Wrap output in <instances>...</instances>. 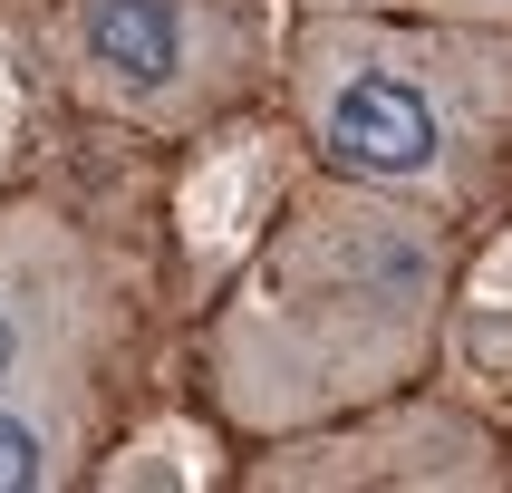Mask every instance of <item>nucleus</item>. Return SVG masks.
<instances>
[{
	"instance_id": "obj_5",
	"label": "nucleus",
	"mask_w": 512,
	"mask_h": 493,
	"mask_svg": "<svg viewBox=\"0 0 512 493\" xmlns=\"http://www.w3.org/2000/svg\"><path fill=\"white\" fill-rule=\"evenodd\" d=\"M242 484L252 493H512V445L493 416L416 377V387L348 406L329 426L242 445Z\"/></svg>"
},
{
	"instance_id": "obj_1",
	"label": "nucleus",
	"mask_w": 512,
	"mask_h": 493,
	"mask_svg": "<svg viewBox=\"0 0 512 493\" xmlns=\"http://www.w3.org/2000/svg\"><path fill=\"white\" fill-rule=\"evenodd\" d=\"M455 281L464 232L445 213L310 165V184L261 223L242 271L184 329L194 406L232 445H271L397 397L445 358Z\"/></svg>"
},
{
	"instance_id": "obj_4",
	"label": "nucleus",
	"mask_w": 512,
	"mask_h": 493,
	"mask_svg": "<svg viewBox=\"0 0 512 493\" xmlns=\"http://www.w3.org/2000/svg\"><path fill=\"white\" fill-rule=\"evenodd\" d=\"M155 339V252L68 184L0 194V397H136Z\"/></svg>"
},
{
	"instance_id": "obj_2",
	"label": "nucleus",
	"mask_w": 512,
	"mask_h": 493,
	"mask_svg": "<svg viewBox=\"0 0 512 493\" xmlns=\"http://www.w3.org/2000/svg\"><path fill=\"white\" fill-rule=\"evenodd\" d=\"M271 97L319 174L426 203L464 242L512 203V29L290 10Z\"/></svg>"
},
{
	"instance_id": "obj_7",
	"label": "nucleus",
	"mask_w": 512,
	"mask_h": 493,
	"mask_svg": "<svg viewBox=\"0 0 512 493\" xmlns=\"http://www.w3.org/2000/svg\"><path fill=\"white\" fill-rule=\"evenodd\" d=\"M290 10H377V20H464V29H512V0H290Z\"/></svg>"
},
{
	"instance_id": "obj_3",
	"label": "nucleus",
	"mask_w": 512,
	"mask_h": 493,
	"mask_svg": "<svg viewBox=\"0 0 512 493\" xmlns=\"http://www.w3.org/2000/svg\"><path fill=\"white\" fill-rule=\"evenodd\" d=\"M29 58L68 116L136 145H194L271 97L281 10L271 0H29Z\"/></svg>"
},
{
	"instance_id": "obj_6",
	"label": "nucleus",
	"mask_w": 512,
	"mask_h": 493,
	"mask_svg": "<svg viewBox=\"0 0 512 493\" xmlns=\"http://www.w3.org/2000/svg\"><path fill=\"white\" fill-rule=\"evenodd\" d=\"M107 397H0V493H68L116 445Z\"/></svg>"
}]
</instances>
